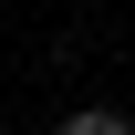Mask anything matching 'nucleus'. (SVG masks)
I'll list each match as a JSON object with an SVG mask.
<instances>
[{
    "label": "nucleus",
    "mask_w": 135,
    "mask_h": 135,
    "mask_svg": "<svg viewBox=\"0 0 135 135\" xmlns=\"http://www.w3.org/2000/svg\"><path fill=\"white\" fill-rule=\"evenodd\" d=\"M52 135H135V125L114 114V104H83V114H62V125H52Z\"/></svg>",
    "instance_id": "obj_1"
}]
</instances>
